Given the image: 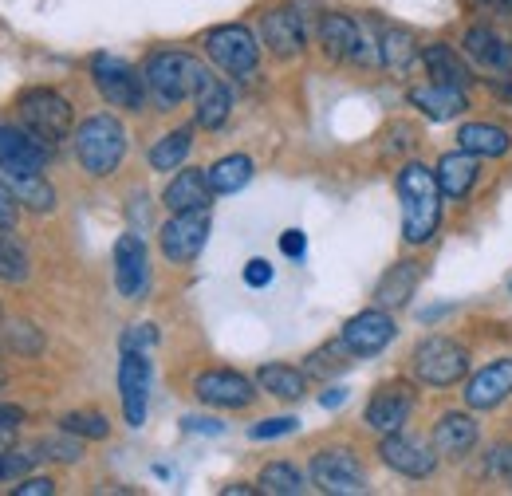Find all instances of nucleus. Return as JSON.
I'll return each instance as SVG.
<instances>
[{"label": "nucleus", "mask_w": 512, "mask_h": 496, "mask_svg": "<svg viewBox=\"0 0 512 496\" xmlns=\"http://www.w3.org/2000/svg\"><path fill=\"white\" fill-rule=\"evenodd\" d=\"M4 339H8V347L20 351V355H36V351L44 347V335H40L32 323H8V327H4Z\"/></svg>", "instance_id": "nucleus-37"}, {"label": "nucleus", "mask_w": 512, "mask_h": 496, "mask_svg": "<svg viewBox=\"0 0 512 496\" xmlns=\"http://www.w3.org/2000/svg\"><path fill=\"white\" fill-rule=\"evenodd\" d=\"M16 217H20V201H16L12 186H4V182H0V229H12V225H16Z\"/></svg>", "instance_id": "nucleus-42"}, {"label": "nucleus", "mask_w": 512, "mask_h": 496, "mask_svg": "<svg viewBox=\"0 0 512 496\" xmlns=\"http://www.w3.org/2000/svg\"><path fill=\"white\" fill-rule=\"evenodd\" d=\"M422 63L430 71V83H446V87H461V91L473 83V75H469V67L461 60V52H453L449 44H430L422 52Z\"/></svg>", "instance_id": "nucleus-25"}, {"label": "nucleus", "mask_w": 512, "mask_h": 496, "mask_svg": "<svg viewBox=\"0 0 512 496\" xmlns=\"http://www.w3.org/2000/svg\"><path fill=\"white\" fill-rule=\"evenodd\" d=\"M308 477L327 496L367 493V469L359 465V457L351 449H323V453H316Z\"/></svg>", "instance_id": "nucleus-5"}, {"label": "nucleus", "mask_w": 512, "mask_h": 496, "mask_svg": "<svg viewBox=\"0 0 512 496\" xmlns=\"http://www.w3.org/2000/svg\"><path fill=\"white\" fill-rule=\"evenodd\" d=\"M320 402H323V410H331V406H343V402H347V390H343V386H335V390H327V394H323Z\"/></svg>", "instance_id": "nucleus-48"}, {"label": "nucleus", "mask_w": 512, "mask_h": 496, "mask_svg": "<svg viewBox=\"0 0 512 496\" xmlns=\"http://www.w3.org/2000/svg\"><path fill=\"white\" fill-rule=\"evenodd\" d=\"M205 174H209L213 193H237L241 186H249V178H253V158H245V154H229V158L213 162Z\"/></svg>", "instance_id": "nucleus-30"}, {"label": "nucleus", "mask_w": 512, "mask_h": 496, "mask_svg": "<svg viewBox=\"0 0 512 496\" xmlns=\"http://www.w3.org/2000/svg\"><path fill=\"white\" fill-rule=\"evenodd\" d=\"M379 48H383V67L386 71H406L410 63L418 60V44L406 28H386L379 36Z\"/></svg>", "instance_id": "nucleus-33"}, {"label": "nucleus", "mask_w": 512, "mask_h": 496, "mask_svg": "<svg viewBox=\"0 0 512 496\" xmlns=\"http://www.w3.org/2000/svg\"><path fill=\"white\" fill-rule=\"evenodd\" d=\"M91 79H95L99 95H103L111 107H123V111H142V107H146V79H142L127 60L95 56V60H91Z\"/></svg>", "instance_id": "nucleus-6"}, {"label": "nucleus", "mask_w": 512, "mask_h": 496, "mask_svg": "<svg viewBox=\"0 0 512 496\" xmlns=\"http://www.w3.org/2000/svg\"><path fill=\"white\" fill-rule=\"evenodd\" d=\"M20 422H24V410H20V406H0V434L16 430Z\"/></svg>", "instance_id": "nucleus-46"}, {"label": "nucleus", "mask_w": 512, "mask_h": 496, "mask_svg": "<svg viewBox=\"0 0 512 496\" xmlns=\"http://www.w3.org/2000/svg\"><path fill=\"white\" fill-rule=\"evenodd\" d=\"M418 280H422V264H418V260H398L383 280H379L375 304H379V308H402V304L414 296Z\"/></svg>", "instance_id": "nucleus-23"}, {"label": "nucleus", "mask_w": 512, "mask_h": 496, "mask_svg": "<svg viewBox=\"0 0 512 496\" xmlns=\"http://www.w3.org/2000/svg\"><path fill=\"white\" fill-rule=\"evenodd\" d=\"M166 209L170 213H190V209H209L213 201V186L205 170H178V178L166 186Z\"/></svg>", "instance_id": "nucleus-19"}, {"label": "nucleus", "mask_w": 512, "mask_h": 496, "mask_svg": "<svg viewBox=\"0 0 512 496\" xmlns=\"http://www.w3.org/2000/svg\"><path fill=\"white\" fill-rule=\"evenodd\" d=\"M379 457H383L386 469L402 473V477H430L438 469V449L430 453V445H422L418 437H406L402 430L398 434H383V445H379Z\"/></svg>", "instance_id": "nucleus-12"}, {"label": "nucleus", "mask_w": 512, "mask_h": 496, "mask_svg": "<svg viewBox=\"0 0 512 496\" xmlns=\"http://www.w3.org/2000/svg\"><path fill=\"white\" fill-rule=\"evenodd\" d=\"M20 123L28 126L36 138H44L48 146H56L71 134V103L52 87L24 91L20 95Z\"/></svg>", "instance_id": "nucleus-4"}, {"label": "nucleus", "mask_w": 512, "mask_h": 496, "mask_svg": "<svg viewBox=\"0 0 512 496\" xmlns=\"http://www.w3.org/2000/svg\"><path fill=\"white\" fill-rule=\"evenodd\" d=\"M260 40L276 60H292L304 52V16L296 8H272L260 20Z\"/></svg>", "instance_id": "nucleus-16"}, {"label": "nucleus", "mask_w": 512, "mask_h": 496, "mask_svg": "<svg viewBox=\"0 0 512 496\" xmlns=\"http://www.w3.org/2000/svg\"><path fill=\"white\" fill-rule=\"evenodd\" d=\"M280 248H284V256H292V260H304V252H308V241H304V233H300V229H288V233L280 237Z\"/></svg>", "instance_id": "nucleus-45"}, {"label": "nucleus", "mask_w": 512, "mask_h": 496, "mask_svg": "<svg viewBox=\"0 0 512 496\" xmlns=\"http://www.w3.org/2000/svg\"><path fill=\"white\" fill-rule=\"evenodd\" d=\"M477 422L469 418V414H446L438 426H434V449L442 453V457H465V453H473V445H477Z\"/></svg>", "instance_id": "nucleus-22"}, {"label": "nucleus", "mask_w": 512, "mask_h": 496, "mask_svg": "<svg viewBox=\"0 0 512 496\" xmlns=\"http://www.w3.org/2000/svg\"><path fill=\"white\" fill-rule=\"evenodd\" d=\"M457 142H461V150H469L477 158H501V154H509L512 146L509 130L493 123H465L461 134H457Z\"/></svg>", "instance_id": "nucleus-27"}, {"label": "nucleus", "mask_w": 512, "mask_h": 496, "mask_svg": "<svg viewBox=\"0 0 512 496\" xmlns=\"http://www.w3.org/2000/svg\"><path fill=\"white\" fill-rule=\"evenodd\" d=\"M150 284V252L142 245V237L123 233L115 245V288L123 300H142Z\"/></svg>", "instance_id": "nucleus-14"}, {"label": "nucleus", "mask_w": 512, "mask_h": 496, "mask_svg": "<svg viewBox=\"0 0 512 496\" xmlns=\"http://www.w3.org/2000/svg\"><path fill=\"white\" fill-rule=\"evenodd\" d=\"M509 481H512V473H509Z\"/></svg>", "instance_id": "nucleus-52"}, {"label": "nucleus", "mask_w": 512, "mask_h": 496, "mask_svg": "<svg viewBox=\"0 0 512 496\" xmlns=\"http://www.w3.org/2000/svg\"><path fill=\"white\" fill-rule=\"evenodd\" d=\"M186 430H190V434H221L225 426L213 422V418H186Z\"/></svg>", "instance_id": "nucleus-47"}, {"label": "nucleus", "mask_w": 512, "mask_h": 496, "mask_svg": "<svg viewBox=\"0 0 512 496\" xmlns=\"http://www.w3.org/2000/svg\"><path fill=\"white\" fill-rule=\"evenodd\" d=\"M296 430H300L296 418H268V422L253 426L249 434H253V441H268V437H284V434H296Z\"/></svg>", "instance_id": "nucleus-40"}, {"label": "nucleus", "mask_w": 512, "mask_h": 496, "mask_svg": "<svg viewBox=\"0 0 512 496\" xmlns=\"http://www.w3.org/2000/svg\"><path fill=\"white\" fill-rule=\"evenodd\" d=\"M142 79H146V91L154 95V103L162 111H170L182 99L197 95V87L205 79V67L193 60V56H186V52H154L146 60Z\"/></svg>", "instance_id": "nucleus-3"}, {"label": "nucleus", "mask_w": 512, "mask_h": 496, "mask_svg": "<svg viewBox=\"0 0 512 496\" xmlns=\"http://www.w3.org/2000/svg\"><path fill=\"white\" fill-rule=\"evenodd\" d=\"M469 371V355L453 343V339H442V335H434V339H426L418 351H414V374H418V382H426V386H453V382H461Z\"/></svg>", "instance_id": "nucleus-8"}, {"label": "nucleus", "mask_w": 512, "mask_h": 496, "mask_svg": "<svg viewBox=\"0 0 512 496\" xmlns=\"http://www.w3.org/2000/svg\"><path fill=\"white\" fill-rule=\"evenodd\" d=\"M390 339H394V319H390L383 308L359 311V315L347 319V327H343V343H347V351L359 355V359L379 355Z\"/></svg>", "instance_id": "nucleus-17"}, {"label": "nucleus", "mask_w": 512, "mask_h": 496, "mask_svg": "<svg viewBox=\"0 0 512 496\" xmlns=\"http://www.w3.org/2000/svg\"><path fill=\"white\" fill-rule=\"evenodd\" d=\"M414 414V390L406 382H386L367 402V426L379 434H398Z\"/></svg>", "instance_id": "nucleus-13"}, {"label": "nucleus", "mask_w": 512, "mask_h": 496, "mask_svg": "<svg viewBox=\"0 0 512 496\" xmlns=\"http://www.w3.org/2000/svg\"><path fill=\"white\" fill-rule=\"evenodd\" d=\"M8 186L16 193V201L28 205L32 213H52L56 209V189L44 182V174H16V178H8Z\"/></svg>", "instance_id": "nucleus-31"}, {"label": "nucleus", "mask_w": 512, "mask_h": 496, "mask_svg": "<svg viewBox=\"0 0 512 496\" xmlns=\"http://www.w3.org/2000/svg\"><path fill=\"white\" fill-rule=\"evenodd\" d=\"M162 252L170 264H193L201 256V248L209 241V209H190V213H174L162 225Z\"/></svg>", "instance_id": "nucleus-9"}, {"label": "nucleus", "mask_w": 512, "mask_h": 496, "mask_svg": "<svg viewBox=\"0 0 512 496\" xmlns=\"http://www.w3.org/2000/svg\"><path fill=\"white\" fill-rule=\"evenodd\" d=\"M245 284H249V288L272 284V264H268V260H249V264H245Z\"/></svg>", "instance_id": "nucleus-43"}, {"label": "nucleus", "mask_w": 512, "mask_h": 496, "mask_svg": "<svg viewBox=\"0 0 512 496\" xmlns=\"http://www.w3.org/2000/svg\"><path fill=\"white\" fill-rule=\"evenodd\" d=\"M410 103L434 119V123H446V119H457L469 103H465V91L461 87H446V83H426V87H414L410 91Z\"/></svg>", "instance_id": "nucleus-20"}, {"label": "nucleus", "mask_w": 512, "mask_h": 496, "mask_svg": "<svg viewBox=\"0 0 512 496\" xmlns=\"http://www.w3.org/2000/svg\"><path fill=\"white\" fill-rule=\"evenodd\" d=\"M0 280L4 284L28 280V252L8 237V229H0Z\"/></svg>", "instance_id": "nucleus-35"}, {"label": "nucleus", "mask_w": 512, "mask_h": 496, "mask_svg": "<svg viewBox=\"0 0 512 496\" xmlns=\"http://www.w3.org/2000/svg\"><path fill=\"white\" fill-rule=\"evenodd\" d=\"M190 146H193L190 130H170V134H162V138L154 142V150H150V166L162 170V174H170V170H178V166L186 162Z\"/></svg>", "instance_id": "nucleus-32"}, {"label": "nucleus", "mask_w": 512, "mask_h": 496, "mask_svg": "<svg viewBox=\"0 0 512 496\" xmlns=\"http://www.w3.org/2000/svg\"><path fill=\"white\" fill-rule=\"evenodd\" d=\"M32 461H36L32 453H20V449H16V453H12V449H0V485H4V481L24 477V473L32 469Z\"/></svg>", "instance_id": "nucleus-38"}, {"label": "nucleus", "mask_w": 512, "mask_h": 496, "mask_svg": "<svg viewBox=\"0 0 512 496\" xmlns=\"http://www.w3.org/2000/svg\"><path fill=\"white\" fill-rule=\"evenodd\" d=\"M477 4H485V8H497V12H512V0H477Z\"/></svg>", "instance_id": "nucleus-49"}, {"label": "nucleus", "mask_w": 512, "mask_h": 496, "mask_svg": "<svg viewBox=\"0 0 512 496\" xmlns=\"http://www.w3.org/2000/svg\"><path fill=\"white\" fill-rule=\"evenodd\" d=\"M12 493L16 496H52L56 493V485H52V477H28V481H20Z\"/></svg>", "instance_id": "nucleus-44"}, {"label": "nucleus", "mask_w": 512, "mask_h": 496, "mask_svg": "<svg viewBox=\"0 0 512 496\" xmlns=\"http://www.w3.org/2000/svg\"><path fill=\"white\" fill-rule=\"evenodd\" d=\"M193 103H197V123L205 126V130L225 126L229 111H233V95H229V87H225L217 75H209V71H205V79H201Z\"/></svg>", "instance_id": "nucleus-24"}, {"label": "nucleus", "mask_w": 512, "mask_h": 496, "mask_svg": "<svg viewBox=\"0 0 512 496\" xmlns=\"http://www.w3.org/2000/svg\"><path fill=\"white\" fill-rule=\"evenodd\" d=\"M442 186L438 174L410 162L398 170V201H402V237L406 245H426L442 221Z\"/></svg>", "instance_id": "nucleus-1"}, {"label": "nucleus", "mask_w": 512, "mask_h": 496, "mask_svg": "<svg viewBox=\"0 0 512 496\" xmlns=\"http://www.w3.org/2000/svg\"><path fill=\"white\" fill-rule=\"evenodd\" d=\"M75 154L79 166L91 178H107L119 170L123 154H127V126L119 123L115 115H91L83 119L75 130Z\"/></svg>", "instance_id": "nucleus-2"}, {"label": "nucleus", "mask_w": 512, "mask_h": 496, "mask_svg": "<svg viewBox=\"0 0 512 496\" xmlns=\"http://www.w3.org/2000/svg\"><path fill=\"white\" fill-rule=\"evenodd\" d=\"M154 343H158V331L150 323H138V327H130L127 335H123V347H134V351H150Z\"/></svg>", "instance_id": "nucleus-41"}, {"label": "nucleus", "mask_w": 512, "mask_h": 496, "mask_svg": "<svg viewBox=\"0 0 512 496\" xmlns=\"http://www.w3.org/2000/svg\"><path fill=\"white\" fill-rule=\"evenodd\" d=\"M48 166V142L36 138L28 126H0V170L8 178L16 174H44Z\"/></svg>", "instance_id": "nucleus-10"}, {"label": "nucleus", "mask_w": 512, "mask_h": 496, "mask_svg": "<svg viewBox=\"0 0 512 496\" xmlns=\"http://www.w3.org/2000/svg\"><path fill=\"white\" fill-rule=\"evenodd\" d=\"M64 434L87 437V441H103V437L111 434V422H107L103 414H95V410H75V414L64 418Z\"/></svg>", "instance_id": "nucleus-36"}, {"label": "nucleus", "mask_w": 512, "mask_h": 496, "mask_svg": "<svg viewBox=\"0 0 512 496\" xmlns=\"http://www.w3.org/2000/svg\"><path fill=\"white\" fill-rule=\"evenodd\" d=\"M260 493L272 496H300L304 493V473L288 461H272L260 469Z\"/></svg>", "instance_id": "nucleus-34"}, {"label": "nucleus", "mask_w": 512, "mask_h": 496, "mask_svg": "<svg viewBox=\"0 0 512 496\" xmlns=\"http://www.w3.org/2000/svg\"><path fill=\"white\" fill-rule=\"evenodd\" d=\"M359 36H363V28L343 12H327L320 20V44L327 60H351L355 48H359Z\"/></svg>", "instance_id": "nucleus-21"}, {"label": "nucleus", "mask_w": 512, "mask_h": 496, "mask_svg": "<svg viewBox=\"0 0 512 496\" xmlns=\"http://www.w3.org/2000/svg\"><path fill=\"white\" fill-rule=\"evenodd\" d=\"M256 386L260 390H268L272 398H284V402H300L304 398V374L296 371V367H284V363H268V367H260L256 371Z\"/></svg>", "instance_id": "nucleus-29"}, {"label": "nucleus", "mask_w": 512, "mask_h": 496, "mask_svg": "<svg viewBox=\"0 0 512 496\" xmlns=\"http://www.w3.org/2000/svg\"><path fill=\"white\" fill-rule=\"evenodd\" d=\"M119 394H123L127 426L138 430L146 422V406H150V359H146V351L123 347V359H119Z\"/></svg>", "instance_id": "nucleus-11"}, {"label": "nucleus", "mask_w": 512, "mask_h": 496, "mask_svg": "<svg viewBox=\"0 0 512 496\" xmlns=\"http://www.w3.org/2000/svg\"><path fill=\"white\" fill-rule=\"evenodd\" d=\"M497 91H501V95H505V99L512 103V83H505V87H497Z\"/></svg>", "instance_id": "nucleus-51"}, {"label": "nucleus", "mask_w": 512, "mask_h": 496, "mask_svg": "<svg viewBox=\"0 0 512 496\" xmlns=\"http://www.w3.org/2000/svg\"><path fill=\"white\" fill-rule=\"evenodd\" d=\"M512 394V359H497L485 371H477L465 386V402L473 410H493Z\"/></svg>", "instance_id": "nucleus-18"}, {"label": "nucleus", "mask_w": 512, "mask_h": 496, "mask_svg": "<svg viewBox=\"0 0 512 496\" xmlns=\"http://www.w3.org/2000/svg\"><path fill=\"white\" fill-rule=\"evenodd\" d=\"M249 496V493H256V489H249V485H229V489H225V496Z\"/></svg>", "instance_id": "nucleus-50"}, {"label": "nucleus", "mask_w": 512, "mask_h": 496, "mask_svg": "<svg viewBox=\"0 0 512 496\" xmlns=\"http://www.w3.org/2000/svg\"><path fill=\"white\" fill-rule=\"evenodd\" d=\"M205 52H209V60L217 63L221 71H229V75H249L260 63V44H256V36L245 24L213 28L205 36Z\"/></svg>", "instance_id": "nucleus-7"}, {"label": "nucleus", "mask_w": 512, "mask_h": 496, "mask_svg": "<svg viewBox=\"0 0 512 496\" xmlns=\"http://www.w3.org/2000/svg\"><path fill=\"white\" fill-rule=\"evenodd\" d=\"M465 52L477 63L493 67V71H505V75L512 71L509 44H501V36H497L493 28H469V32H465Z\"/></svg>", "instance_id": "nucleus-28"}, {"label": "nucleus", "mask_w": 512, "mask_h": 496, "mask_svg": "<svg viewBox=\"0 0 512 496\" xmlns=\"http://www.w3.org/2000/svg\"><path fill=\"white\" fill-rule=\"evenodd\" d=\"M40 449H44V457H56V461H79V457H83V445H79V441H71V434L48 437Z\"/></svg>", "instance_id": "nucleus-39"}, {"label": "nucleus", "mask_w": 512, "mask_h": 496, "mask_svg": "<svg viewBox=\"0 0 512 496\" xmlns=\"http://www.w3.org/2000/svg\"><path fill=\"white\" fill-rule=\"evenodd\" d=\"M193 394L205 402V406H221V410H245L256 398L253 382L237 371H205L197 374L193 382Z\"/></svg>", "instance_id": "nucleus-15"}, {"label": "nucleus", "mask_w": 512, "mask_h": 496, "mask_svg": "<svg viewBox=\"0 0 512 496\" xmlns=\"http://www.w3.org/2000/svg\"><path fill=\"white\" fill-rule=\"evenodd\" d=\"M438 186L446 197H465L473 182H477V154H469V150H453L446 154L442 162H438Z\"/></svg>", "instance_id": "nucleus-26"}]
</instances>
